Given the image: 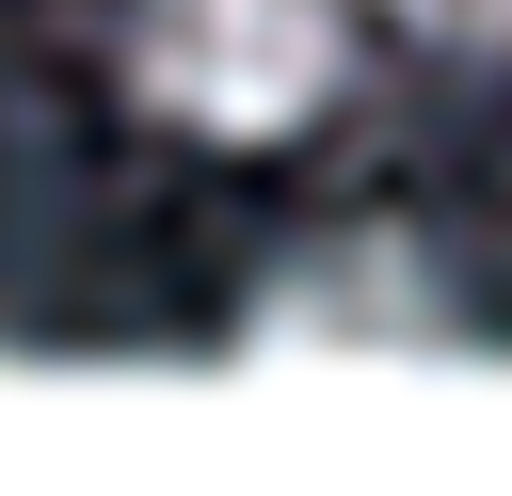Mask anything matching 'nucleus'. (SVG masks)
Masks as SVG:
<instances>
[{
    "label": "nucleus",
    "mask_w": 512,
    "mask_h": 496,
    "mask_svg": "<svg viewBox=\"0 0 512 496\" xmlns=\"http://www.w3.org/2000/svg\"><path fill=\"white\" fill-rule=\"evenodd\" d=\"M352 80V0H128V96L192 144H288Z\"/></svg>",
    "instance_id": "1"
},
{
    "label": "nucleus",
    "mask_w": 512,
    "mask_h": 496,
    "mask_svg": "<svg viewBox=\"0 0 512 496\" xmlns=\"http://www.w3.org/2000/svg\"><path fill=\"white\" fill-rule=\"evenodd\" d=\"M464 304H448V272L416 256V240H320V256H288V288L256 304V336H320V352H432Z\"/></svg>",
    "instance_id": "2"
},
{
    "label": "nucleus",
    "mask_w": 512,
    "mask_h": 496,
    "mask_svg": "<svg viewBox=\"0 0 512 496\" xmlns=\"http://www.w3.org/2000/svg\"><path fill=\"white\" fill-rule=\"evenodd\" d=\"M416 64H512V0H368Z\"/></svg>",
    "instance_id": "3"
}]
</instances>
